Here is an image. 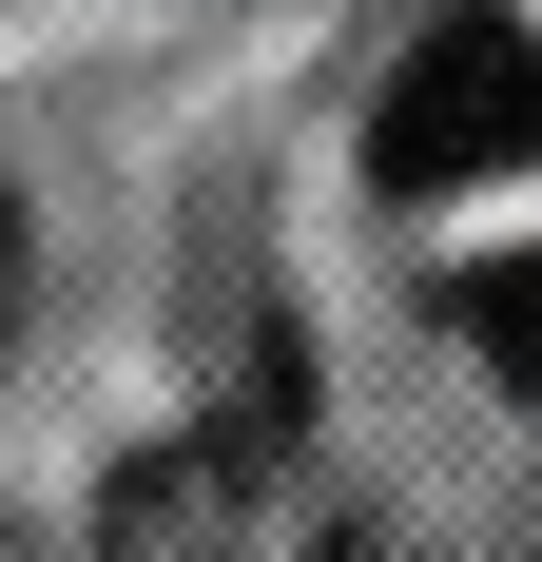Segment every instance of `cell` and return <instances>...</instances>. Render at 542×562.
<instances>
[{
  "label": "cell",
  "mask_w": 542,
  "mask_h": 562,
  "mask_svg": "<svg viewBox=\"0 0 542 562\" xmlns=\"http://www.w3.org/2000/svg\"><path fill=\"white\" fill-rule=\"evenodd\" d=\"M445 330L485 349V389H523V407H542V252H485V272L445 291Z\"/></svg>",
  "instance_id": "cell-3"
},
{
  "label": "cell",
  "mask_w": 542,
  "mask_h": 562,
  "mask_svg": "<svg viewBox=\"0 0 542 562\" xmlns=\"http://www.w3.org/2000/svg\"><path fill=\"white\" fill-rule=\"evenodd\" d=\"M291 447V369H271L233 427H194V447H156V465H116V505H98V543L116 562H233L252 543V465Z\"/></svg>",
  "instance_id": "cell-2"
},
{
  "label": "cell",
  "mask_w": 542,
  "mask_h": 562,
  "mask_svg": "<svg viewBox=\"0 0 542 562\" xmlns=\"http://www.w3.org/2000/svg\"><path fill=\"white\" fill-rule=\"evenodd\" d=\"M0 291H20V214H0Z\"/></svg>",
  "instance_id": "cell-4"
},
{
  "label": "cell",
  "mask_w": 542,
  "mask_h": 562,
  "mask_svg": "<svg viewBox=\"0 0 542 562\" xmlns=\"http://www.w3.org/2000/svg\"><path fill=\"white\" fill-rule=\"evenodd\" d=\"M542 156V40L523 20H427L369 98V175L387 194H465V175H523Z\"/></svg>",
  "instance_id": "cell-1"
}]
</instances>
